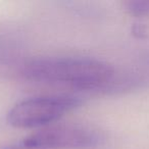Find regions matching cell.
<instances>
[{"mask_svg":"<svg viewBox=\"0 0 149 149\" xmlns=\"http://www.w3.org/2000/svg\"><path fill=\"white\" fill-rule=\"evenodd\" d=\"M30 80L80 90L101 89L111 83L114 68L107 62L84 56H48L31 59L24 65Z\"/></svg>","mask_w":149,"mask_h":149,"instance_id":"1","label":"cell"},{"mask_svg":"<svg viewBox=\"0 0 149 149\" xmlns=\"http://www.w3.org/2000/svg\"><path fill=\"white\" fill-rule=\"evenodd\" d=\"M81 99L74 96H40L17 103L7 114L10 126L19 129L49 126L64 113L77 108Z\"/></svg>","mask_w":149,"mask_h":149,"instance_id":"2","label":"cell"},{"mask_svg":"<svg viewBox=\"0 0 149 149\" xmlns=\"http://www.w3.org/2000/svg\"><path fill=\"white\" fill-rule=\"evenodd\" d=\"M103 135L87 125L47 126L29 135L22 144L29 149H89L100 145Z\"/></svg>","mask_w":149,"mask_h":149,"instance_id":"3","label":"cell"},{"mask_svg":"<svg viewBox=\"0 0 149 149\" xmlns=\"http://www.w3.org/2000/svg\"><path fill=\"white\" fill-rule=\"evenodd\" d=\"M127 10L133 15L144 17L149 15V0H135L125 3Z\"/></svg>","mask_w":149,"mask_h":149,"instance_id":"4","label":"cell"},{"mask_svg":"<svg viewBox=\"0 0 149 149\" xmlns=\"http://www.w3.org/2000/svg\"><path fill=\"white\" fill-rule=\"evenodd\" d=\"M4 149H29V148H27V147H25L23 144H21V145H19V146H9Z\"/></svg>","mask_w":149,"mask_h":149,"instance_id":"5","label":"cell"}]
</instances>
